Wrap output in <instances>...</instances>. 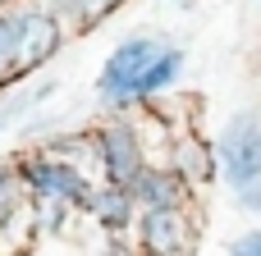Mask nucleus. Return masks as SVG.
<instances>
[{
    "instance_id": "f257e3e1",
    "label": "nucleus",
    "mask_w": 261,
    "mask_h": 256,
    "mask_svg": "<svg viewBox=\"0 0 261 256\" xmlns=\"http://www.w3.org/2000/svg\"><path fill=\"white\" fill-rule=\"evenodd\" d=\"M14 174L23 183V197L28 202H46V206H69V211H83L87 206V192L96 188L87 179V169L73 160V156H60L50 147H37L28 156L14 160Z\"/></svg>"
},
{
    "instance_id": "f03ea898",
    "label": "nucleus",
    "mask_w": 261,
    "mask_h": 256,
    "mask_svg": "<svg viewBox=\"0 0 261 256\" xmlns=\"http://www.w3.org/2000/svg\"><path fill=\"white\" fill-rule=\"evenodd\" d=\"M87 151L96 156V169H101V183L110 188H133V179L151 165L147 160V133L138 124V115H106L92 133H87Z\"/></svg>"
},
{
    "instance_id": "7ed1b4c3",
    "label": "nucleus",
    "mask_w": 261,
    "mask_h": 256,
    "mask_svg": "<svg viewBox=\"0 0 261 256\" xmlns=\"http://www.w3.org/2000/svg\"><path fill=\"white\" fill-rule=\"evenodd\" d=\"M161 41H165V37L138 32V37H124V41L101 60L96 82H92V96H96L101 115H128V110H133V87H138L142 69L151 64V55L161 50Z\"/></svg>"
},
{
    "instance_id": "20e7f679",
    "label": "nucleus",
    "mask_w": 261,
    "mask_h": 256,
    "mask_svg": "<svg viewBox=\"0 0 261 256\" xmlns=\"http://www.w3.org/2000/svg\"><path fill=\"white\" fill-rule=\"evenodd\" d=\"M211 156H216V179L229 192H243V188L261 183V110L229 115L211 142Z\"/></svg>"
},
{
    "instance_id": "39448f33",
    "label": "nucleus",
    "mask_w": 261,
    "mask_h": 256,
    "mask_svg": "<svg viewBox=\"0 0 261 256\" xmlns=\"http://www.w3.org/2000/svg\"><path fill=\"white\" fill-rule=\"evenodd\" d=\"M9 14H14V41H18V73L28 82L32 73H41L64 50V37L69 32L41 5H9Z\"/></svg>"
},
{
    "instance_id": "423d86ee",
    "label": "nucleus",
    "mask_w": 261,
    "mask_h": 256,
    "mask_svg": "<svg viewBox=\"0 0 261 256\" xmlns=\"http://www.w3.org/2000/svg\"><path fill=\"white\" fill-rule=\"evenodd\" d=\"M138 247L142 256H188L197 247V220L193 206H170V211H138L133 215Z\"/></svg>"
},
{
    "instance_id": "0eeeda50",
    "label": "nucleus",
    "mask_w": 261,
    "mask_h": 256,
    "mask_svg": "<svg viewBox=\"0 0 261 256\" xmlns=\"http://www.w3.org/2000/svg\"><path fill=\"white\" fill-rule=\"evenodd\" d=\"M133 206L138 211H170V206H193V192L184 183V174H174L170 165H147L138 179H133Z\"/></svg>"
},
{
    "instance_id": "6e6552de",
    "label": "nucleus",
    "mask_w": 261,
    "mask_h": 256,
    "mask_svg": "<svg viewBox=\"0 0 261 256\" xmlns=\"http://www.w3.org/2000/svg\"><path fill=\"white\" fill-rule=\"evenodd\" d=\"M184 64H188V50L179 46V41H161V50L151 55V64L142 69V78H138V87H133V110L138 105H151V101H161L179 78H184Z\"/></svg>"
},
{
    "instance_id": "1a4fd4ad",
    "label": "nucleus",
    "mask_w": 261,
    "mask_h": 256,
    "mask_svg": "<svg viewBox=\"0 0 261 256\" xmlns=\"http://www.w3.org/2000/svg\"><path fill=\"white\" fill-rule=\"evenodd\" d=\"M170 151H174V156H170L165 165H170L174 174H184V183H188V188H197V183H211V179H216L211 142H206L197 128H188L184 137H174V142H170Z\"/></svg>"
},
{
    "instance_id": "9d476101",
    "label": "nucleus",
    "mask_w": 261,
    "mask_h": 256,
    "mask_svg": "<svg viewBox=\"0 0 261 256\" xmlns=\"http://www.w3.org/2000/svg\"><path fill=\"white\" fill-rule=\"evenodd\" d=\"M110 238H119L124 229H133V215H138V206H133V192L128 188H110V183H96L92 192H87V206H83Z\"/></svg>"
},
{
    "instance_id": "9b49d317",
    "label": "nucleus",
    "mask_w": 261,
    "mask_h": 256,
    "mask_svg": "<svg viewBox=\"0 0 261 256\" xmlns=\"http://www.w3.org/2000/svg\"><path fill=\"white\" fill-rule=\"evenodd\" d=\"M55 92H60V82H55V78H41V82H32V87H28V82H18L14 92H5V105H0V119H5V128H9L14 119L32 115V110H37L41 101H50Z\"/></svg>"
},
{
    "instance_id": "f8f14e48",
    "label": "nucleus",
    "mask_w": 261,
    "mask_h": 256,
    "mask_svg": "<svg viewBox=\"0 0 261 256\" xmlns=\"http://www.w3.org/2000/svg\"><path fill=\"white\" fill-rule=\"evenodd\" d=\"M23 82L18 73V41H14V14L0 9V96Z\"/></svg>"
},
{
    "instance_id": "ddd939ff",
    "label": "nucleus",
    "mask_w": 261,
    "mask_h": 256,
    "mask_svg": "<svg viewBox=\"0 0 261 256\" xmlns=\"http://www.w3.org/2000/svg\"><path fill=\"white\" fill-rule=\"evenodd\" d=\"M23 202L28 197H23V183L14 174V160H0V229L23 215Z\"/></svg>"
},
{
    "instance_id": "4468645a",
    "label": "nucleus",
    "mask_w": 261,
    "mask_h": 256,
    "mask_svg": "<svg viewBox=\"0 0 261 256\" xmlns=\"http://www.w3.org/2000/svg\"><path fill=\"white\" fill-rule=\"evenodd\" d=\"M229 256H261V229H248V234L229 238Z\"/></svg>"
},
{
    "instance_id": "2eb2a0df",
    "label": "nucleus",
    "mask_w": 261,
    "mask_h": 256,
    "mask_svg": "<svg viewBox=\"0 0 261 256\" xmlns=\"http://www.w3.org/2000/svg\"><path fill=\"white\" fill-rule=\"evenodd\" d=\"M234 202H239V211H248V215H261V183L243 188V192H234Z\"/></svg>"
},
{
    "instance_id": "dca6fc26",
    "label": "nucleus",
    "mask_w": 261,
    "mask_h": 256,
    "mask_svg": "<svg viewBox=\"0 0 261 256\" xmlns=\"http://www.w3.org/2000/svg\"><path fill=\"white\" fill-rule=\"evenodd\" d=\"M119 5H128V0H92V14H96V27H101V18H110Z\"/></svg>"
},
{
    "instance_id": "f3484780",
    "label": "nucleus",
    "mask_w": 261,
    "mask_h": 256,
    "mask_svg": "<svg viewBox=\"0 0 261 256\" xmlns=\"http://www.w3.org/2000/svg\"><path fill=\"white\" fill-rule=\"evenodd\" d=\"M106 256H133V247H128L124 238H110V243H106Z\"/></svg>"
},
{
    "instance_id": "a211bd4d",
    "label": "nucleus",
    "mask_w": 261,
    "mask_h": 256,
    "mask_svg": "<svg viewBox=\"0 0 261 256\" xmlns=\"http://www.w3.org/2000/svg\"><path fill=\"white\" fill-rule=\"evenodd\" d=\"M9 5H28V0H0V9H9Z\"/></svg>"
},
{
    "instance_id": "6ab92c4d",
    "label": "nucleus",
    "mask_w": 261,
    "mask_h": 256,
    "mask_svg": "<svg viewBox=\"0 0 261 256\" xmlns=\"http://www.w3.org/2000/svg\"><path fill=\"white\" fill-rule=\"evenodd\" d=\"M0 137H5V119H0Z\"/></svg>"
},
{
    "instance_id": "aec40b11",
    "label": "nucleus",
    "mask_w": 261,
    "mask_h": 256,
    "mask_svg": "<svg viewBox=\"0 0 261 256\" xmlns=\"http://www.w3.org/2000/svg\"><path fill=\"white\" fill-rule=\"evenodd\" d=\"M170 5H179V0H170Z\"/></svg>"
},
{
    "instance_id": "412c9836",
    "label": "nucleus",
    "mask_w": 261,
    "mask_h": 256,
    "mask_svg": "<svg viewBox=\"0 0 261 256\" xmlns=\"http://www.w3.org/2000/svg\"><path fill=\"white\" fill-rule=\"evenodd\" d=\"M252 5H257V0H252Z\"/></svg>"
}]
</instances>
